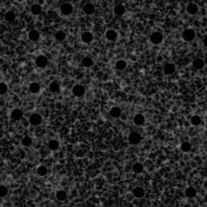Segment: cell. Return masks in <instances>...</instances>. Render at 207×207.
<instances>
[{"mask_svg": "<svg viewBox=\"0 0 207 207\" xmlns=\"http://www.w3.org/2000/svg\"><path fill=\"white\" fill-rule=\"evenodd\" d=\"M182 39H184L185 41L191 42V41L194 40L195 37H196V33H195L194 30L189 28V29H186V30H184L182 32Z\"/></svg>", "mask_w": 207, "mask_h": 207, "instance_id": "6da1fadb", "label": "cell"}, {"mask_svg": "<svg viewBox=\"0 0 207 207\" xmlns=\"http://www.w3.org/2000/svg\"><path fill=\"white\" fill-rule=\"evenodd\" d=\"M128 141L132 145H137L141 141V135L137 132H133L128 136Z\"/></svg>", "mask_w": 207, "mask_h": 207, "instance_id": "7a4b0ae2", "label": "cell"}, {"mask_svg": "<svg viewBox=\"0 0 207 207\" xmlns=\"http://www.w3.org/2000/svg\"><path fill=\"white\" fill-rule=\"evenodd\" d=\"M163 40V36L161 33L159 32H155L151 34L150 36V41L155 44V45H158V44H161Z\"/></svg>", "mask_w": 207, "mask_h": 207, "instance_id": "3957f363", "label": "cell"}, {"mask_svg": "<svg viewBox=\"0 0 207 207\" xmlns=\"http://www.w3.org/2000/svg\"><path fill=\"white\" fill-rule=\"evenodd\" d=\"M60 9H61V13L65 16H69V15H70L71 13H73V6H72V4H70L69 3L63 4L61 5Z\"/></svg>", "mask_w": 207, "mask_h": 207, "instance_id": "277c9868", "label": "cell"}, {"mask_svg": "<svg viewBox=\"0 0 207 207\" xmlns=\"http://www.w3.org/2000/svg\"><path fill=\"white\" fill-rule=\"evenodd\" d=\"M29 122L33 125V126H39L42 122V118L41 116L38 114V113H34L32 114V116L29 118Z\"/></svg>", "mask_w": 207, "mask_h": 207, "instance_id": "5b68a950", "label": "cell"}, {"mask_svg": "<svg viewBox=\"0 0 207 207\" xmlns=\"http://www.w3.org/2000/svg\"><path fill=\"white\" fill-rule=\"evenodd\" d=\"M36 65L39 67V68H45L47 65H48V58L45 56V55H39L37 58H36Z\"/></svg>", "mask_w": 207, "mask_h": 207, "instance_id": "8992f818", "label": "cell"}, {"mask_svg": "<svg viewBox=\"0 0 207 207\" xmlns=\"http://www.w3.org/2000/svg\"><path fill=\"white\" fill-rule=\"evenodd\" d=\"M84 93H85V90H84L83 86L79 85V84H78V85H76V86H74V88H73V94H74L76 97L80 98V97L83 96V95H84Z\"/></svg>", "mask_w": 207, "mask_h": 207, "instance_id": "52a82bcc", "label": "cell"}, {"mask_svg": "<svg viewBox=\"0 0 207 207\" xmlns=\"http://www.w3.org/2000/svg\"><path fill=\"white\" fill-rule=\"evenodd\" d=\"M83 13H85V14L91 15V14H93L94 12H95V5L93 4H91V3H87V4H85L83 5Z\"/></svg>", "mask_w": 207, "mask_h": 207, "instance_id": "ba28073f", "label": "cell"}, {"mask_svg": "<svg viewBox=\"0 0 207 207\" xmlns=\"http://www.w3.org/2000/svg\"><path fill=\"white\" fill-rule=\"evenodd\" d=\"M105 38L110 40V41H115L118 38V34H117L116 31L114 30H108L106 33H105Z\"/></svg>", "mask_w": 207, "mask_h": 207, "instance_id": "9c48e42d", "label": "cell"}, {"mask_svg": "<svg viewBox=\"0 0 207 207\" xmlns=\"http://www.w3.org/2000/svg\"><path fill=\"white\" fill-rule=\"evenodd\" d=\"M176 70V67L173 63H167L163 67V72L165 75H172Z\"/></svg>", "mask_w": 207, "mask_h": 207, "instance_id": "30bf717a", "label": "cell"}, {"mask_svg": "<svg viewBox=\"0 0 207 207\" xmlns=\"http://www.w3.org/2000/svg\"><path fill=\"white\" fill-rule=\"evenodd\" d=\"M186 11H187V13H189V14H191V15H195V14H197V12H198V6L196 4H193V3L189 4L187 5V7H186Z\"/></svg>", "mask_w": 207, "mask_h": 207, "instance_id": "8fae6325", "label": "cell"}, {"mask_svg": "<svg viewBox=\"0 0 207 207\" xmlns=\"http://www.w3.org/2000/svg\"><path fill=\"white\" fill-rule=\"evenodd\" d=\"M133 195L137 198H141L145 196V190L142 187H136L133 191Z\"/></svg>", "mask_w": 207, "mask_h": 207, "instance_id": "7c38bea8", "label": "cell"}, {"mask_svg": "<svg viewBox=\"0 0 207 207\" xmlns=\"http://www.w3.org/2000/svg\"><path fill=\"white\" fill-rule=\"evenodd\" d=\"M81 39H82V41L84 43H91L93 40V34L90 32H85L82 34Z\"/></svg>", "mask_w": 207, "mask_h": 207, "instance_id": "4fadbf2b", "label": "cell"}, {"mask_svg": "<svg viewBox=\"0 0 207 207\" xmlns=\"http://www.w3.org/2000/svg\"><path fill=\"white\" fill-rule=\"evenodd\" d=\"M192 65H193V67H194L196 69H202L205 67V62L201 58H197V59H195L194 61H193Z\"/></svg>", "mask_w": 207, "mask_h": 207, "instance_id": "5bb4252c", "label": "cell"}, {"mask_svg": "<svg viewBox=\"0 0 207 207\" xmlns=\"http://www.w3.org/2000/svg\"><path fill=\"white\" fill-rule=\"evenodd\" d=\"M11 116L14 120H20L23 118V112L19 109H14L11 113Z\"/></svg>", "mask_w": 207, "mask_h": 207, "instance_id": "9a60e30c", "label": "cell"}, {"mask_svg": "<svg viewBox=\"0 0 207 207\" xmlns=\"http://www.w3.org/2000/svg\"><path fill=\"white\" fill-rule=\"evenodd\" d=\"M133 123L136 126H142L143 124L145 123V117L142 114H137L135 115L133 118Z\"/></svg>", "mask_w": 207, "mask_h": 207, "instance_id": "2e32d148", "label": "cell"}, {"mask_svg": "<svg viewBox=\"0 0 207 207\" xmlns=\"http://www.w3.org/2000/svg\"><path fill=\"white\" fill-rule=\"evenodd\" d=\"M185 195H186V197H188L190 198H193L197 196V191L193 187H188L185 190Z\"/></svg>", "mask_w": 207, "mask_h": 207, "instance_id": "e0dca14e", "label": "cell"}, {"mask_svg": "<svg viewBox=\"0 0 207 207\" xmlns=\"http://www.w3.org/2000/svg\"><path fill=\"white\" fill-rule=\"evenodd\" d=\"M28 38H29L30 40H32V41H36L39 38V33L37 30H33V31H31L29 33Z\"/></svg>", "mask_w": 207, "mask_h": 207, "instance_id": "ac0fdd59", "label": "cell"}, {"mask_svg": "<svg viewBox=\"0 0 207 207\" xmlns=\"http://www.w3.org/2000/svg\"><path fill=\"white\" fill-rule=\"evenodd\" d=\"M29 90H30V91L32 93L36 94V93H38L40 91V85H39L38 83H32L29 85Z\"/></svg>", "mask_w": 207, "mask_h": 207, "instance_id": "d6986e66", "label": "cell"}, {"mask_svg": "<svg viewBox=\"0 0 207 207\" xmlns=\"http://www.w3.org/2000/svg\"><path fill=\"white\" fill-rule=\"evenodd\" d=\"M144 169V166L141 162H136L133 165V171L136 174H140L141 173Z\"/></svg>", "mask_w": 207, "mask_h": 207, "instance_id": "ffe728a7", "label": "cell"}, {"mask_svg": "<svg viewBox=\"0 0 207 207\" xmlns=\"http://www.w3.org/2000/svg\"><path fill=\"white\" fill-rule=\"evenodd\" d=\"M82 64H83V67H85V68H90V67H91V66L93 65V60L91 59V57L86 56V57L83 58V60H82Z\"/></svg>", "mask_w": 207, "mask_h": 207, "instance_id": "44dd1931", "label": "cell"}, {"mask_svg": "<svg viewBox=\"0 0 207 207\" xmlns=\"http://www.w3.org/2000/svg\"><path fill=\"white\" fill-rule=\"evenodd\" d=\"M110 114L112 115V117H113V118H118V117L121 115V110H120L119 107L114 106V107H112L111 109Z\"/></svg>", "mask_w": 207, "mask_h": 207, "instance_id": "7402d4cb", "label": "cell"}, {"mask_svg": "<svg viewBox=\"0 0 207 207\" xmlns=\"http://www.w3.org/2000/svg\"><path fill=\"white\" fill-rule=\"evenodd\" d=\"M125 11H126V9H125L124 5H122V4H117L114 7V13L118 16L123 15L125 13Z\"/></svg>", "mask_w": 207, "mask_h": 207, "instance_id": "603a6c76", "label": "cell"}, {"mask_svg": "<svg viewBox=\"0 0 207 207\" xmlns=\"http://www.w3.org/2000/svg\"><path fill=\"white\" fill-rule=\"evenodd\" d=\"M41 11H42V8L41 6L38 4H35L34 5H32L31 7V13H33L34 15H39L41 13Z\"/></svg>", "mask_w": 207, "mask_h": 207, "instance_id": "cb8c5ba5", "label": "cell"}, {"mask_svg": "<svg viewBox=\"0 0 207 207\" xmlns=\"http://www.w3.org/2000/svg\"><path fill=\"white\" fill-rule=\"evenodd\" d=\"M191 143L188 142V141H184V142L182 143L181 150L182 152L188 153V152L191 151Z\"/></svg>", "mask_w": 207, "mask_h": 207, "instance_id": "d4e9b609", "label": "cell"}, {"mask_svg": "<svg viewBox=\"0 0 207 207\" xmlns=\"http://www.w3.org/2000/svg\"><path fill=\"white\" fill-rule=\"evenodd\" d=\"M15 18H16V15H15V13H13V12H7V13H5V15H4L5 20L8 21V22H13V21H14Z\"/></svg>", "mask_w": 207, "mask_h": 207, "instance_id": "484cf974", "label": "cell"}, {"mask_svg": "<svg viewBox=\"0 0 207 207\" xmlns=\"http://www.w3.org/2000/svg\"><path fill=\"white\" fill-rule=\"evenodd\" d=\"M56 198L59 201H64L65 199L67 198V193L65 192L64 191H58L55 194Z\"/></svg>", "mask_w": 207, "mask_h": 207, "instance_id": "4316f807", "label": "cell"}, {"mask_svg": "<svg viewBox=\"0 0 207 207\" xmlns=\"http://www.w3.org/2000/svg\"><path fill=\"white\" fill-rule=\"evenodd\" d=\"M116 69L118 70H124L127 68V63L123 60H119L116 63Z\"/></svg>", "mask_w": 207, "mask_h": 207, "instance_id": "83f0119b", "label": "cell"}, {"mask_svg": "<svg viewBox=\"0 0 207 207\" xmlns=\"http://www.w3.org/2000/svg\"><path fill=\"white\" fill-rule=\"evenodd\" d=\"M48 147L51 150H56L59 147V142L56 140H51L48 142Z\"/></svg>", "mask_w": 207, "mask_h": 207, "instance_id": "f1b7e54d", "label": "cell"}, {"mask_svg": "<svg viewBox=\"0 0 207 207\" xmlns=\"http://www.w3.org/2000/svg\"><path fill=\"white\" fill-rule=\"evenodd\" d=\"M201 121H202L201 118L199 116H197V115L193 116L191 118V125H193V126H199L201 124Z\"/></svg>", "mask_w": 207, "mask_h": 207, "instance_id": "f546056e", "label": "cell"}, {"mask_svg": "<svg viewBox=\"0 0 207 207\" xmlns=\"http://www.w3.org/2000/svg\"><path fill=\"white\" fill-rule=\"evenodd\" d=\"M60 89V86H59V83H56V82H53L49 84V91L51 92H57Z\"/></svg>", "mask_w": 207, "mask_h": 207, "instance_id": "4dcf8cb0", "label": "cell"}, {"mask_svg": "<svg viewBox=\"0 0 207 207\" xmlns=\"http://www.w3.org/2000/svg\"><path fill=\"white\" fill-rule=\"evenodd\" d=\"M32 143H33V141H32V139L30 138V137H24L22 140H21V144L24 146V147H29V146H31L32 145Z\"/></svg>", "mask_w": 207, "mask_h": 207, "instance_id": "1f68e13d", "label": "cell"}, {"mask_svg": "<svg viewBox=\"0 0 207 207\" xmlns=\"http://www.w3.org/2000/svg\"><path fill=\"white\" fill-rule=\"evenodd\" d=\"M37 172H38L39 176H46L48 174V168L45 166H39V168H37Z\"/></svg>", "mask_w": 207, "mask_h": 207, "instance_id": "d6a6232c", "label": "cell"}, {"mask_svg": "<svg viewBox=\"0 0 207 207\" xmlns=\"http://www.w3.org/2000/svg\"><path fill=\"white\" fill-rule=\"evenodd\" d=\"M65 37H66L65 33L63 32V31H59V32H57L55 34V39L59 40V41H63L65 39Z\"/></svg>", "mask_w": 207, "mask_h": 207, "instance_id": "836d02e7", "label": "cell"}, {"mask_svg": "<svg viewBox=\"0 0 207 207\" xmlns=\"http://www.w3.org/2000/svg\"><path fill=\"white\" fill-rule=\"evenodd\" d=\"M7 194H8V189L4 185H1V187H0V196H1V197H4Z\"/></svg>", "mask_w": 207, "mask_h": 207, "instance_id": "e575fe53", "label": "cell"}, {"mask_svg": "<svg viewBox=\"0 0 207 207\" xmlns=\"http://www.w3.org/2000/svg\"><path fill=\"white\" fill-rule=\"evenodd\" d=\"M7 90H8L7 85L5 83H0V93H1V95H4L7 92Z\"/></svg>", "mask_w": 207, "mask_h": 207, "instance_id": "d590c367", "label": "cell"}, {"mask_svg": "<svg viewBox=\"0 0 207 207\" xmlns=\"http://www.w3.org/2000/svg\"><path fill=\"white\" fill-rule=\"evenodd\" d=\"M203 44H204V46H205L206 48H207V36H206V37L204 38V39H203Z\"/></svg>", "mask_w": 207, "mask_h": 207, "instance_id": "8d00e7d4", "label": "cell"}, {"mask_svg": "<svg viewBox=\"0 0 207 207\" xmlns=\"http://www.w3.org/2000/svg\"><path fill=\"white\" fill-rule=\"evenodd\" d=\"M205 200H206V202L207 203V193H206V197H205Z\"/></svg>", "mask_w": 207, "mask_h": 207, "instance_id": "74e56055", "label": "cell"}]
</instances>
